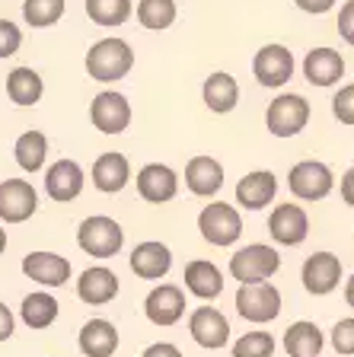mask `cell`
<instances>
[{"label":"cell","mask_w":354,"mask_h":357,"mask_svg":"<svg viewBox=\"0 0 354 357\" xmlns=\"http://www.w3.org/2000/svg\"><path fill=\"white\" fill-rule=\"evenodd\" d=\"M134 67V52L125 38H103L87 52V74L99 83H112L128 77Z\"/></svg>","instance_id":"1"},{"label":"cell","mask_w":354,"mask_h":357,"mask_svg":"<svg viewBox=\"0 0 354 357\" xmlns=\"http://www.w3.org/2000/svg\"><path fill=\"white\" fill-rule=\"evenodd\" d=\"M77 243H80V249L87 255H93V259H112V255H118L121 243H125V233H121V227H118L112 217L96 214L80 223Z\"/></svg>","instance_id":"2"},{"label":"cell","mask_w":354,"mask_h":357,"mask_svg":"<svg viewBox=\"0 0 354 357\" xmlns=\"http://www.w3.org/2000/svg\"><path fill=\"white\" fill-rule=\"evenodd\" d=\"M307 121H310V102L297 93H284L268 102L265 125L274 137H294L307 128Z\"/></svg>","instance_id":"3"},{"label":"cell","mask_w":354,"mask_h":357,"mask_svg":"<svg viewBox=\"0 0 354 357\" xmlns=\"http://www.w3.org/2000/svg\"><path fill=\"white\" fill-rule=\"evenodd\" d=\"M281 268V255L274 252L272 245H246L230 259V275L243 284H256V281H268Z\"/></svg>","instance_id":"4"},{"label":"cell","mask_w":354,"mask_h":357,"mask_svg":"<svg viewBox=\"0 0 354 357\" xmlns=\"http://www.w3.org/2000/svg\"><path fill=\"white\" fill-rule=\"evenodd\" d=\"M198 230L211 245L227 249V245H233L236 239H239V233H243V217L236 214L233 204H221V201H217V204H207L198 214Z\"/></svg>","instance_id":"5"},{"label":"cell","mask_w":354,"mask_h":357,"mask_svg":"<svg viewBox=\"0 0 354 357\" xmlns=\"http://www.w3.org/2000/svg\"><path fill=\"white\" fill-rule=\"evenodd\" d=\"M236 312L249 322H272L278 319L281 312V294L274 284L268 281H256V284H243L236 294Z\"/></svg>","instance_id":"6"},{"label":"cell","mask_w":354,"mask_h":357,"mask_svg":"<svg viewBox=\"0 0 354 357\" xmlns=\"http://www.w3.org/2000/svg\"><path fill=\"white\" fill-rule=\"evenodd\" d=\"M335 178H332V169L325 163H316V160H303L290 169L288 176V188L294 198L300 201H323L325 195L332 192Z\"/></svg>","instance_id":"7"},{"label":"cell","mask_w":354,"mask_h":357,"mask_svg":"<svg viewBox=\"0 0 354 357\" xmlns=\"http://www.w3.org/2000/svg\"><path fill=\"white\" fill-rule=\"evenodd\" d=\"M252 74L262 86H284V83L294 77V54L284 48V45H265L256 52L252 61Z\"/></svg>","instance_id":"8"},{"label":"cell","mask_w":354,"mask_h":357,"mask_svg":"<svg viewBox=\"0 0 354 357\" xmlns=\"http://www.w3.org/2000/svg\"><path fill=\"white\" fill-rule=\"evenodd\" d=\"M38 211V195L26 178H7L0 182V220L22 223Z\"/></svg>","instance_id":"9"},{"label":"cell","mask_w":354,"mask_h":357,"mask_svg":"<svg viewBox=\"0 0 354 357\" xmlns=\"http://www.w3.org/2000/svg\"><path fill=\"white\" fill-rule=\"evenodd\" d=\"M268 233L281 245H300L310 233V217L300 204H278L268 217Z\"/></svg>","instance_id":"10"},{"label":"cell","mask_w":354,"mask_h":357,"mask_svg":"<svg viewBox=\"0 0 354 357\" xmlns=\"http://www.w3.org/2000/svg\"><path fill=\"white\" fill-rule=\"evenodd\" d=\"M341 281V261L332 252H316L303 261V287L310 290L313 297H325L332 294Z\"/></svg>","instance_id":"11"},{"label":"cell","mask_w":354,"mask_h":357,"mask_svg":"<svg viewBox=\"0 0 354 357\" xmlns=\"http://www.w3.org/2000/svg\"><path fill=\"white\" fill-rule=\"evenodd\" d=\"M89 119L103 134H121L131 125V105L121 93H99L89 105Z\"/></svg>","instance_id":"12"},{"label":"cell","mask_w":354,"mask_h":357,"mask_svg":"<svg viewBox=\"0 0 354 357\" xmlns=\"http://www.w3.org/2000/svg\"><path fill=\"white\" fill-rule=\"evenodd\" d=\"M189 332H192V338L201 348H211V351L223 348L230 342V322L214 306H198L192 312V319H189Z\"/></svg>","instance_id":"13"},{"label":"cell","mask_w":354,"mask_h":357,"mask_svg":"<svg viewBox=\"0 0 354 357\" xmlns=\"http://www.w3.org/2000/svg\"><path fill=\"white\" fill-rule=\"evenodd\" d=\"M22 275L45 287H64L71 281V261L54 252H29L22 259Z\"/></svg>","instance_id":"14"},{"label":"cell","mask_w":354,"mask_h":357,"mask_svg":"<svg viewBox=\"0 0 354 357\" xmlns=\"http://www.w3.org/2000/svg\"><path fill=\"white\" fill-rule=\"evenodd\" d=\"M144 312L154 326H176L185 316V297L176 284H160L147 294V303H144Z\"/></svg>","instance_id":"15"},{"label":"cell","mask_w":354,"mask_h":357,"mask_svg":"<svg viewBox=\"0 0 354 357\" xmlns=\"http://www.w3.org/2000/svg\"><path fill=\"white\" fill-rule=\"evenodd\" d=\"M179 192V178L170 166L163 163H147L138 172V195L150 204H166Z\"/></svg>","instance_id":"16"},{"label":"cell","mask_w":354,"mask_h":357,"mask_svg":"<svg viewBox=\"0 0 354 357\" xmlns=\"http://www.w3.org/2000/svg\"><path fill=\"white\" fill-rule=\"evenodd\" d=\"M45 192H48L52 201H58V204L74 201L83 192V169L74 160H58L52 169L45 172Z\"/></svg>","instance_id":"17"},{"label":"cell","mask_w":354,"mask_h":357,"mask_svg":"<svg viewBox=\"0 0 354 357\" xmlns=\"http://www.w3.org/2000/svg\"><path fill=\"white\" fill-rule=\"evenodd\" d=\"M274 195H278V178L274 172L268 169H256L249 176L239 178V185H236V201L249 211H262L265 204H272Z\"/></svg>","instance_id":"18"},{"label":"cell","mask_w":354,"mask_h":357,"mask_svg":"<svg viewBox=\"0 0 354 357\" xmlns=\"http://www.w3.org/2000/svg\"><path fill=\"white\" fill-rule=\"evenodd\" d=\"M185 185L198 198H211L223 185V166L211 156H192L189 166H185Z\"/></svg>","instance_id":"19"},{"label":"cell","mask_w":354,"mask_h":357,"mask_svg":"<svg viewBox=\"0 0 354 357\" xmlns=\"http://www.w3.org/2000/svg\"><path fill=\"white\" fill-rule=\"evenodd\" d=\"M303 77L313 83V86H332L345 77V61L339 52L332 48H313L307 58H303Z\"/></svg>","instance_id":"20"},{"label":"cell","mask_w":354,"mask_h":357,"mask_svg":"<svg viewBox=\"0 0 354 357\" xmlns=\"http://www.w3.org/2000/svg\"><path fill=\"white\" fill-rule=\"evenodd\" d=\"M172 268V252L163 243H140L131 252V271L144 281H160Z\"/></svg>","instance_id":"21"},{"label":"cell","mask_w":354,"mask_h":357,"mask_svg":"<svg viewBox=\"0 0 354 357\" xmlns=\"http://www.w3.org/2000/svg\"><path fill=\"white\" fill-rule=\"evenodd\" d=\"M182 281H185V287L201 300H214V297L223 294V275H221V268H217L214 261H205V259L189 261Z\"/></svg>","instance_id":"22"},{"label":"cell","mask_w":354,"mask_h":357,"mask_svg":"<svg viewBox=\"0 0 354 357\" xmlns=\"http://www.w3.org/2000/svg\"><path fill=\"white\" fill-rule=\"evenodd\" d=\"M118 294V278L112 275L109 268H87L77 281V297L89 306H103L109 303L112 297Z\"/></svg>","instance_id":"23"},{"label":"cell","mask_w":354,"mask_h":357,"mask_svg":"<svg viewBox=\"0 0 354 357\" xmlns=\"http://www.w3.org/2000/svg\"><path fill=\"white\" fill-rule=\"evenodd\" d=\"M128 178H131V166H128V160L121 153H103L93 163V182H96L99 192L105 195H115L121 192V188L128 185Z\"/></svg>","instance_id":"24"},{"label":"cell","mask_w":354,"mask_h":357,"mask_svg":"<svg viewBox=\"0 0 354 357\" xmlns=\"http://www.w3.org/2000/svg\"><path fill=\"white\" fill-rule=\"evenodd\" d=\"M80 351L87 357H112L118 351V328L109 319H89L80 328Z\"/></svg>","instance_id":"25"},{"label":"cell","mask_w":354,"mask_h":357,"mask_svg":"<svg viewBox=\"0 0 354 357\" xmlns=\"http://www.w3.org/2000/svg\"><path fill=\"white\" fill-rule=\"evenodd\" d=\"M323 344H325V338L316 322L300 319L284 332V351H288V357H319Z\"/></svg>","instance_id":"26"},{"label":"cell","mask_w":354,"mask_h":357,"mask_svg":"<svg viewBox=\"0 0 354 357\" xmlns=\"http://www.w3.org/2000/svg\"><path fill=\"white\" fill-rule=\"evenodd\" d=\"M236 102H239V86H236V80L230 74H211L205 80V105L211 112H217V115H223V112L236 109Z\"/></svg>","instance_id":"27"},{"label":"cell","mask_w":354,"mask_h":357,"mask_svg":"<svg viewBox=\"0 0 354 357\" xmlns=\"http://www.w3.org/2000/svg\"><path fill=\"white\" fill-rule=\"evenodd\" d=\"M42 77L32 67H16L13 74L7 77V96L16 105H36L42 99Z\"/></svg>","instance_id":"28"},{"label":"cell","mask_w":354,"mask_h":357,"mask_svg":"<svg viewBox=\"0 0 354 357\" xmlns=\"http://www.w3.org/2000/svg\"><path fill=\"white\" fill-rule=\"evenodd\" d=\"M13 153H16V163H20L26 172H38L45 166L48 141H45L42 131H26V134H20V141H16Z\"/></svg>","instance_id":"29"},{"label":"cell","mask_w":354,"mask_h":357,"mask_svg":"<svg viewBox=\"0 0 354 357\" xmlns=\"http://www.w3.org/2000/svg\"><path fill=\"white\" fill-rule=\"evenodd\" d=\"M58 319V300L52 294H29L22 300V322L29 328H48Z\"/></svg>","instance_id":"30"},{"label":"cell","mask_w":354,"mask_h":357,"mask_svg":"<svg viewBox=\"0 0 354 357\" xmlns=\"http://www.w3.org/2000/svg\"><path fill=\"white\" fill-rule=\"evenodd\" d=\"M131 0H87V16L96 26H121L131 16Z\"/></svg>","instance_id":"31"},{"label":"cell","mask_w":354,"mask_h":357,"mask_svg":"<svg viewBox=\"0 0 354 357\" xmlns=\"http://www.w3.org/2000/svg\"><path fill=\"white\" fill-rule=\"evenodd\" d=\"M138 20L147 29H170L176 22V0H140Z\"/></svg>","instance_id":"32"},{"label":"cell","mask_w":354,"mask_h":357,"mask_svg":"<svg viewBox=\"0 0 354 357\" xmlns=\"http://www.w3.org/2000/svg\"><path fill=\"white\" fill-rule=\"evenodd\" d=\"M64 16V0H26L22 3V20L29 22L32 29H45Z\"/></svg>","instance_id":"33"},{"label":"cell","mask_w":354,"mask_h":357,"mask_svg":"<svg viewBox=\"0 0 354 357\" xmlns=\"http://www.w3.org/2000/svg\"><path fill=\"white\" fill-rule=\"evenodd\" d=\"M272 354H274V338L268 332H246L233 344V357H272Z\"/></svg>","instance_id":"34"},{"label":"cell","mask_w":354,"mask_h":357,"mask_svg":"<svg viewBox=\"0 0 354 357\" xmlns=\"http://www.w3.org/2000/svg\"><path fill=\"white\" fill-rule=\"evenodd\" d=\"M332 112L341 125H354V83L339 89V96L332 99Z\"/></svg>","instance_id":"35"},{"label":"cell","mask_w":354,"mask_h":357,"mask_svg":"<svg viewBox=\"0 0 354 357\" xmlns=\"http://www.w3.org/2000/svg\"><path fill=\"white\" fill-rule=\"evenodd\" d=\"M332 348L339 354H354V319H339L332 328Z\"/></svg>","instance_id":"36"},{"label":"cell","mask_w":354,"mask_h":357,"mask_svg":"<svg viewBox=\"0 0 354 357\" xmlns=\"http://www.w3.org/2000/svg\"><path fill=\"white\" fill-rule=\"evenodd\" d=\"M22 32L20 26H13L10 20H0V58H10V54L20 52Z\"/></svg>","instance_id":"37"},{"label":"cell","mask_w":354,"mask_h":357,"mask_svg":"<svg viewBox=\"0 0 354 357\" xmlns=\"http://www.w3.org/2000/svg\"><path fill=\"white\" fill-rule=\"evenodd\" d=\"M339 32L348 45H354V0H348L345 7L339 10Z\"/></svg>","instance_id":"38"},{"label":"cell","mask_w":354,"mask_h":357,"mask_svg":"<svg viewBox=\"0 0 354 357\" xmlns=\"http://www.w3.org/2000/svg\"><path fill=\"white\" fill-rule=\"evenodd\" d=\"M140 357H182V351H179L176 344H170V342H156V344H150Z\"/></svg>","instance_id":"39"},{"label":"cell","mask_w":354,"mask_h":357,"mask_svg":"<svg viewBox=\"0 0 354 357\" xmlns=\"http://www.w3.org/2000/svg\"><path fill=\"white\" fill-rule=\"evenodd\" d=\"M297 7L303 10V13H329V10L335 7V0H294Z\"/></svg>","instance_id":"40"},{"label":"cell","mask_w":354,"mask_h":357,"mask_svg":"<svg viewBox=\"0 0 354 357\" xmlns=\"http://www.w3.org/2000/svg\"><path fill=\"white\" fill-rule=\"evenodd\" d=\"M10 335H13V312L0 303V342H7Z\"/></svg>","instance_id":"41"},{"label":"cell","mask_w":354,"mask_h":357,"mask_svg":"<svg viewBox=\"0 0 354 357\" xmlns=\"http://www.w3.org/2000/svg\"><path fill=\"white\" fill-rule=\"evenodd\" d=\"M341 198H345L348 208H354V169H348L341 176Z\"/></svg>","instance_id":"42"},{"label":"cell","mask_w":354,"mask_h":357,"mask_svg":"<svg viewBox=\"0 0 354 357\" xmlns=\"http://www.w3.org/2000/svg\"><path fill=\"white\" fill-rule=\"evenodd\" d=\"M345 300H348V306L354 310V275H351V281L345 284Z\"/></svg>","instance_id":"43"},{"label":"cell","mask_w":354,"mask_h":357,"mask_svg":"<svg viewBox=\"0 0 354 357\" xmlns=\"http://www.w3.org/2000/svg\"><path fill=\"white\" fill-rule=\"evenodd\" d=\"M3 249H7V230L0 227V252H3Z\"/></svg>","instance_id":"44"}]
</instances>
